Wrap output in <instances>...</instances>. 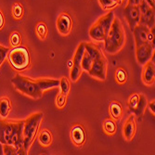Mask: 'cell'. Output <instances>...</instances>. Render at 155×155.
Listing matches in <instances>:
<instances>
[{
	"label": "cell",
	"instance_id": "cell-1",
	"mask_svg": "<svg viewBox=\"0 0 155 155\" xmlns=\"http://www.w3.org/2000/svg\"><path fill=\"white\" fill-rule=\"evenodd\" d=\"M23 125L24 120L0 119V143L14 145L21 155L27 154L23 148Z\"/></svg>",
	"mask_w": 155,
	"mask_h": 155
},
{
	"label": "cell",
	"instance_id": "cell-2",
	"mask_svg": "<svg viewBox=\"0 0 155 155\" xmlns=\"http://www.w3.org/2000/svg\"><path fill=\"white\" fill-rule=\"evenodd\" d=\"M104 48L109 54H115L119 52L125 43L124 28L118 18L112 21L107 36L104 39Z\"/></svg>",
	"mask_w": 155,
	"mask_h": 155
},
{
	"label": "cell",
	"instance_id": "cell-3",
	"mask_svg": "<svg viewBox=\"0 0 155 155\" xmlns=\"http://www.w3.org/2000/svg\"><path fill=\"white\" fill-rule=\"evenodd\" d=\"M43 112H35L24 120L23 125V148L25 151L29 152V150L35 141V138L38 133L40 124L43 120Z\"/></svg>",
	"mask_w": 155,
	"mask_h": 155
},
{
	"label": "cell",
	"instance_id": "cell-4",
	"mask_svg": "<svg viewBox=\"0 0 155 155\" xmlns=\"http://www.w3.org/2000/svg\"><path fill=\"white\" fill-rule=\"evenodd\" d=\"M11 83L16 90L35 100H39L43 96V91L40 89L35 80L30 77L17 74L12 78Z\"/></svg>",
	"mask_w": 155,
	"mask_h": 155
},
{
	"label": "cell",
	"instance_id": "cell-5",
	"mask_svg": "<svg viewBox=\"0 0 155 155\" xmlns=\"http://www.w3.org/2000/svg\"><path fill=\"white\" fill-rule=\"evenodd\" d=\"M114 13L109 11L104 16L98 19L89 29V35L95 41H104L114 19Z\"/></svg>",
	"mask_w": 155,
	"mask_h": 155
},
{
	"label": "cell",
	"instance_id": "cell-6",
	"mask_svg": "<svg viewBox=\"0 0 155 155\" xmlns=\"http://www.w3.org/2000/svg\"><path fill=\"white\" fill-rule=\"evenodd\" d=\"M8 58L11 66L17 71H23L30 65V54L24 47H16L9 50Z\"/></svg>",
	"mask_w": 155,
	"mask_h": 155
},
{
	"label": "cell",
	"instance_id": "cell-7",
	"mask_svg": "<svg viewBox=\"0 0 155 155\" xmlns=\"http://www.w3.org/2000/svg\"><path fill=\"white\" fill-rule=\"evenodd\" d=\"M84 52V43H81L78 46V48L74 53L73 66L71 67V74H70V76H71V79L73 82H76L80 78V76L83 73L81 62H82Z\"/></svg>",
	"mask_w": 155,
	"mask_h": 155
},
{
	"label": "cell",
	"instance_id": "cell-8",
	"mask_svg": "<svg viewBox=\"0 0 155 155\" xmlns=\"http://www.w3.org/2000/svg\"><path fill=\"white\" fill-rule=\"evenodd\" d=\"M89 75L98 80L104 81L107 77V61L106 58L97 59L93 61L92 67L88 72Z\"/></svg>",
	"mask_w": 155,
	"mask_h": 155
},
{
	"label": "cell",
	"instance_id": "cell-9",
	"mask_svg": "<svg viewBox=\"0 0 155 155\" xmlns=\"http://www.w3.org/2000/svg\"><path fill=\"white\" fill-rule=\"evenodd\" d=\"M140 9V24H144L149 28L154 27V8L148 5L144 0L138 6Z\"/></svg>",
	"mask_w": 155,
	"mask_h": 155
},
{
	"label": "cell",
	"instance_id": "cell-10",
	"mask_svg": "<svg viewBox=\"0 0 155 155\" xmlns=\"http://www.w3.org/2000/svg\"><path fill=\"white\" fill-rule=\"evenodd\" d=\"M136 49L137 61L140 65L146 64L149 61H150L152 56L154 55V46L149 42L136 48Z\"/></svg>",
	"mask_w": 155,
	"mask_h": 155
},
{
	"label": "cell",
	"instance_id": "cell-11",
	"mask_svg": "<svg viewBox=\"0 0 155 155\" xmlns=\"http://www.w3.org/2000/svg\"><path fill=\"white\" fill-rule=\"evenodd\" d=\"M124 16L125 21H127L131 30L134 29V27L139 23L140 21V9L138 6H132L127 5L124 9Z\"/></svg>",
	"mask_w": 155,
	"mask_h": 155
},
{
	"label": "cell",
	"instance_id": "cell-12",
	"mask_svg": "<svg viewBox=\"0 0 155 155\" xmlns=\"http://www.w3.org/2000/svg\"><path fill=\"white\" fill-rule=\"evenodd\" d=\"M150 29V28H149L148 26H146L144 24H140V23H138L137 25H136L134 27V29L132 31H133L134 37H135L136 48L147 43Z\"/></svg>",
	"mask_w": 155,
	"mask_h": 155
},
{
	"label": "cell",
	"instance_id": "cell-13",
	"mask_svg": "<svg viewBox=\"0 0 155 155\" xmlns=\"http://www.w3.org/2000/svg\"><path fill=\"white\" fill-rule=\"evenodd\" d=\"M57 29L61 35H68L73 29V20L67 13H61L57 20Z\"/></svg>",
	"mask_w": 155,
	"mask_h": 155
},
{
	"label": "cell",
	"instance_id": "cell-14",
	"mask_svg": "<svg viewBox=\"0 0 155 155\" xmlns=\"http://www.w3.org/2000/svg\"><path fill=\"white\" fill-rule=\"evenodd\" d=\"M142 81L147 86H151L155 81V65L151 60L144 64L142 72Z\"/></svg>",
	"mask_w": 155,
	"mask_h": 155
},
{
	"label": "cell",
	"instance_id": "cell-15",
	"mask_svg": "<svg viewBox=\"0 0 155 155\" xmlns=\"http://www.w3.org/2000/svg\"><path fill=\"white\" fill-rule=\"evenodd\" d=\"M136 133V122H135V117L133 115L129 116L127 120L125 121L124 127H123V134L124 137L126 140H132Z\"/></svg>",
	"mask_w": 155,
	"mask_h": 155
},
{
	"label": "cell",
	"instance_id": "cell-16",
	"mask_svg": "<svg viewBox=\"0 0 155 155\" xmlns=\"http://www.w3.org/2000/svg\"><path fill=\"white\" fill-rule=\"evenodd\" d=\"M72 139L76 146H82L86 140V134L81 125H74L71 132Z\"/></svg>",
	"mask_w": 155,
	"mask_h": 155
},
{
	"label": "cell",
	"instance_id": "cell-17",
	"mask_svg": "<svg viewBox=\"0 0 155 155\" xmlns=\"http://www.w3.org/2000/svg\"><path fill=\"white\" fill-rule=\"evenodd\" d=\"M38 87L42 91H46L48 89H51L60 86V80L53 78H38L35 80Z\"/></svg>",
	"mask_w": 155,
	"mask_h": 155
},
{
	"label": "cell",
	"instance_id": "cell-18",
	"mask_svg": "<svg viewBox=\"0 0 155 155\" xmlns=\"http://www.w3.org/2000/svg\"><path fill=\"white\" fill-rule=\"evenodd\" d=\"M84 50L88 53V55L93 59V61L105 58V56L102 50L100 48V47L95 45L94 43H84Z\"/></svg>",
	"mask_w": 155,
	"mask_h": 155
},
{
	"label": "cell",
	"instance_id": "cell-19",
	"mask_svg": "<svg viewBox=\"0 0 155 155\" xmlns=\"http://www.w3.org/2000/svg\"><path fill=\"white\" fill-rule=\"evenodd\" d=\"M148 106V101L145 95L143 94H139V100H138V103L136 107V109L134 110L133 114L137 116H142L145 112V110Z\"/></svg>",
	"mask_w": 155,
	"mask_h": 155
},
{
	"label": "cell",
	"instance_id": "cell-20",
	"mask_svg": "<svg viewBox=\"0 0 155 155\" xmlns=\"http://www.w3.org/2000/svg\"><path fill=\"white\" fill-rule=\"evenodd\" d=\"M11 110L10 101L7 97H2L0 98V116L2 118H7Z\"/></svg>",
	"mask_w": 155,
	"mask_h": 155
},
{
	"label": "cell",
	"instance_id": "cell-21",
	"mask_svg": "<svg viewBox=\"0 0 155 155\" xmlns=\"http://www.w3.org/2000/svg\"><path fill=\"white\" fill-rule=\"evenodd\" d=\"M109 110H110V116H111L112 118H114V120L118 121V120L122 117L123 110H122L121 104H120L118 101H112V102L110 104Z\"/></svg>",
	"mask_w": 155,
	"mask_h": 155
},
{
	"label": "cell",
	"instance_id": "cell-22",
	"mask_svg": "<svg viewBox=\"0 0 155 155\" xmlns=\"http://www.w3.org/2000/svg\"><path fill=\"white\" fill-rule=\"evenodd\" d=\"M38 140H39V143L42 146L48 147L52 141V135L48 130H43V131H41V133L39 134Z\"/></svg>",
	"mask_w": 155,
	"mask_h": 155
},
{
	"label": "cell",
	"instance_id": "cell-23",
	"mask_svg": "<svg viewBox=\"0 0 155 155\" xmlns=\"http://www.w3.org/2000/svg\"><path fill=\"white\" fill-rule=\"evenodd\" d=\"M93 59L90 57L88 55V53L84 50V55H83V58H82V62H81V67H82V70L84 72H89V70L91 69L92 67V64H93Z\"/></svg>",
	"mask_w": 155,
	"mask_h": 155
},
{
	"label": "cell",
	"instance_id": "cell-24",
	"mask_svg": "<svg viewBox=\"0 0 155 155\" xmlns=\"http://www.w3.org/2000/svg\"><path fill=\"white\" fill-rule=\"evenodd\" d=\"M103 129H104L105 133L108 135H114L116 132V129H117V126H116V124L114 123V121L108 119L103 124Z\"/></svg>",
	"mask_w": 155,
	"mask_h": 155
},
{
	"label": "cell",
	"instance_id": "cell-25",
	"mask_svg": "<svg viewBox=\"0 0 155 155\" xmlns=\"http://www.w3.org/2000/svg\"><path fill=\"white\" fill-rule=\"evenodd\" d=\"M3 153L6 155H21L20 150L11 144H3Z\"/></svg>",
	"mask_w": 155,
	"mask_h": 155
},
{
	"label": "cell",
	"instance_id": "cell-26",
	"mask_svg": "<svg viewBox=\"0 0 155 155\" xmlns=\"http://www.w3.org/2000/svg\"><path fill=\"white\" fill-rule=\"evenodd\" d=\"M98 2H100L102 8L106 10H110L120 4L116 0H98Z\"/></svg>",
	"mask_w": 155,
	"mask_h": 155
},
{
	"label": "cell",
	"instance_id": "cell-27",
	"mask_svg": "<svg viewBox=\"0 0 155 155\" xmlns=\"http://www.w3.org/2000/svg\"><path fill=\"white\" fill-rule=\"evenodd\" d=\"M12 15L16 20L21 19L23 15V8L21 3H15L12 7Z\"/></svg>",
	"mask_w": 155,
	"mask_h": 155
},
{
	"label": "cell",
	"instance_id": "cell-28",
	"mask_svg": "<svg viewBox=\"0 0 155 155\" xmlns=\"http://www.w3.org/2000/svg\"><path fill=\"white\" fill-rule=\"evenodd\" d=\"M47 33H48V29H47L46 24L44 22H39L36 25V34L38 37L41 40H44L47 36Z\"/></svg>",
	"mask_w": 155,
	"mask_h": 155
},
{
	"label": "cell",
	"instance_id": "cell-29",
	"mask_svg": "<svg viewBox=\"0 0 155 155\" xmlns=\"http://www.w3.org/2000/svg\"><path fill=\"white\" fill-rule=\"evenodd\" d=\"M59 87H61V92L60 93L68 96L69 91H70V82L66 77H62L60 80V86Z\"/></svg>",
	"mask_w": 155,
	"mask_h": 155
},
{
	"label": "cell",
	"instance_id": "cell-30",
	"mask_svg": "<svg viewBox=\"0 0 155 155\" xmlns=\"http://www.w3.org/2000/svg\"><path fill=\"white\" fill-rule=\"evenodd\" d=\"M138 100H139V94H133L130 97H129V100H128V108L130 110V111H134V110L136 109L137 103H138Z\"/></svg>",
	"mask_w": 155,
	"mask_h": 155
},
{
	"label": "cell",
	"instance_id": "cell-31",
	"mask_svg": "<svg viewBox=\"0 0 155 155\" xmlns=\"http://www.w3.org/2000/svg\"><path fill=\"white\" fill-rule=\"evenodd\" d=\"M115 77H116V81L119 84H124L125 83L126 79H127V74H126V72L123 68H119L116 71Z\"/></svg>",
	"mask_w": 155,
	"mask_h": 155
},
{
	"label": "cell",
	"instance_id": "cell-32",
	"mask_svg": "<svg viewBox=\"0 0 155 155\" xmlns=\"http://www.w3.org/2000/svg\"><path fill=\"white\" fill-rule=\"evenodd\" d=\"M66 101H67V96L60 93L57 98H56V105H57L59 109H62L66 105Z\"/></svg>",
	"mask_w": 155,
	"mask_h": 155
},
{
	"label": "cell",
	"instance_id": "cell-33",
	"mask_svg": "<svg viewBox=\"0 0 155 155\" xmlns=\"http://www.w3.org/2000/svg\"><path fill=\"white\" fill-rule=\"evenodd\" d=\"M9 41H10V44L14 47H18L21 43V35L19 33L15 32V33H12L10 37H9Z\"/></svg>",
	"mask_w": 155,
	"mask_h": 155
},
{
	"label": "cell",
	"instance_id": "cell-34",
	"mask_svg": "<svg viewBox=\"0 0 155 155\" xmlns=\"http://www.w3.org/2000/svg\"><path fill=\"white\" fill-rule=\"evenodd\" d=\"M8 51H9L8 48H6V47H3L0 45V67H1V65L5 61L6 58L8 57Z\"/></svg>",
	"mask_w": 155,
	"mask_h": 155
},
{
	"label": "cell",
	"instance_id": "cell-35",
	"mask_svg": "<svg viewBox=\"0 0 155 155\" xmlns=\"http://www.w3.org/2000/svg\"><path fill=\"white\" fill-rule=\"evenodd\" d=\"M143 0H128L127 5H132V6H139Z\"/></svg>",
	"mask_w": 155,
	"mask_h": 155
},
{
	"label": "cell",
	"instance_id": "cell-36",
	"mask_svg": "<svg viewBox=\"0 0 155 155\" xmlns=\"http://www.w3.org/2000/svg\"><path fill=\"white\" fill-rule=\"evenodd\" d=\"M4 24H5V18H4L2 11L0 10V30L4 27Z\"/></svg>",
	"mask_w": 155,
	"mask_h": 155
},
{
	"label": "cell",
	"instance_id": "cell-37",
	"mask_svg": "<svg viewBox=\"0 0 155 155\" xmlns=\"http://www.w3.org/2000/svg\"><path fill=\"white\" fill-rule=\"evenodd\" d=\"M148 106H149V109L150 110V111L152 112L153 114H155V102H154V101H151L148 104Z\"/></svg>",
	"mask_w": 155,
	"mask_h": 155
},
{
	"label": "cell",
	"instance_id": "cell-38",
	"mask_svg": "<svg viewBox=\"0 0 155 155\" xmlns=\"http://www.w3.org/2000/svg\"><path fill=\"white\" fill-rule=\"evenodd\" d=\"M144 1H145L148 5H150L151 8H154V5H155V0H144Z\"/></svg>",
	"mask_w": 155,
	"mask_h": 155
},
{
	"label": "cell",
	"instance_id": "cell-39",
	"mask_svg": "<svg viewBox=\"0 0 155 155\" xmlns=\"http://www.w3.org/2000/svg\"><path fill=\"white\" fill-rule=\"evenodd\" d=\"M0 154H4L3 153V144L0 143Z\"/></svg>",
	"mask_w": 155,
	"mask_h": 155
},
{
	"label": "cell",
	"instance_id": "cell-40",
	"mask_svg": "<svg viewBox=\"0 0 155 155\" xmlns=\"http://www.w3.org/2000/svg\"><path fill=\"white\" fill-rule=\"evenodd\" d=\"M69 66H70V67H72V66H73V62H72V61H69Z\"/></svg>",
	"mask_w": 155,
	"mask_h": 155
}]
</instances>
